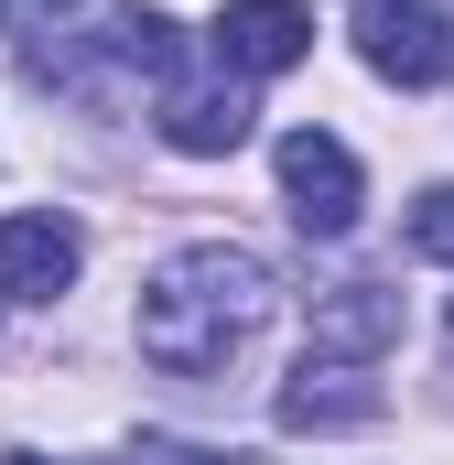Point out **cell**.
<instances>
[{"label":"cell","instance_id":"cell-5","mask_svg":"<svg viewBox=\"0 0 454 465\" xmlns=\"http://www.w3.org/2000/svg\"><path fill=\"white\" fill-rule=\"evenodd\" d=\"M390 401H379V379L357 368V357H303L292 379H281V401H271V422L281 433H357V422H379Z\"/></svg>","mask_w":454,"mask_h":465},{"label":"cell","instance_id":"cell-8","mask_svg":"<svg viewBox=\"0 0 454 465\" xmlns=\"http://www.w3.org/2000/svg\"><path fill=\"white\" fill-rule=\"evenodd\" d=\"M400 347V292L390 282H336V292H314V357H390Z\"/></svg>","mask_w":454,"mask_h":465},{"label":"cell","instance_id":"cell-3","mask_svg":"<svg viewBox=\"0 0 454 465\" xmlns=\"http://www.w3.org/2000/svg\"><path fill=\"white\" fill-rule=\"evenodd\" d=\"M281 195H292V228L303 238H346L368 206V173L336 130H281Z\"/></svg>","mask_w":454,"mask_h":465},{"label":"cell","instance_id":"cell-12","mask_svg":"<svg viewBox=\"0 0 454 465\" xmlns=\"http://www.w3.org/2000/svg\"><path fill=\"white\" fill-rule=\"evenodd\" d=\"M0 465H54V455H0Z\"/></svg>","mask_w":454,"mask_h":465},{"label":"cell","instance_id":"cell-9","mask_svg":"<svg viewBox=\"0 0 454 465\" xmlns=\"http://www.w3.org/2000/svg\"><path fill=\"white\" fill-rule=\"evenodd\" d=\"M163 141L195 152V163H217V152L249 141V98H238V87H184V98L163 109Z\"/></svg>","mask_w":454,"mask_h":465},{"label":"cell","instance_id":"cell-11","mask_svg":"<svg viewBox=\"0 0 454 465\" xmlns=\"http://www.w3.org/2000/svg\"><path fill=\"white\" fill-rule=\"evenodd\" d=\"M130 465H238V455H206V444H163V433H141V455Z\"/></svg>","mask_w":454,"mask_h":465},{"label":"cell","instance_id":"cell-13","mask_svg":"<svg viewBox=\"0 0 454 465\" xmlns=\"http://www.w3.org/2000/svg\"><path fill=\"white\" fill-rule=\"evenodd\" d=\"M33 11H54V0H33Z\"/></svg>","mask_w":454,"mask_h":465},{"label":"cell","instance_id":"cell-6","mask_svg":"<svg viewBox=\"0 0 454 465\" xmlns=\"http://www.w3.org/2000/svg\"><path fill=\"white\" fill-rule=\"evenodd\" d=\"M76 271H87V238H76V217H54V206L0 217V292H11V303H54Z\"/></svg>","mask_w":454,"mask_h":465},{"label":"cell","instance_id":"cell-1","mask_svg":"<svg viewBox=\"0 0 454 465\" xmlns=\"http://www.w3.org/2000/svg\"><path fill=\"white\" fill-rule=\"evenodd\" d=\"M281 314V282L260 249H227V238H195L173 249L152 282H141V357L163 379H217L227 357H249V336Z\"/></svg>","mask_w":454,"mask_h":465},{"label":"cell","instance_id":"cell-7","mask_svg":"<svg viewBox=\"0 0 454 465\" xmlns=\"http://www.w3.org/2000/svg\"><path fill=\"white\" fill-rule=\"evenodd\" d=\"M314 54V11L303 0H227L217 11V65L227 76H281Z\"/></svg>","mask_w":454,"mask_h":465},{"label":"cell","instance_id":"cell-14","mask_svg":"<svg viewBox=\"0 0 454 465\" xmlns=\"http://www.w3.org/2000/svg\"><path fill=\"white\" fill-rule=\"evenodd\" d=\"M444 336H454V325H444Z\"/></svg>","mask_w":454,"mask_h":465},{"label":"cell","instance_id":"cell-4","mask_svg":"<svg viewBox=\"0 0 454 465\" xmlns=\"http://www.w3.org/2000/svg\"><path fill=\"white\" fill-rule=\"evenodd\" d=\"M357 54L390 76V87H444L454 76V22L433 0H357Z\"/></svg>","mask_w":454,"mask_h":465},{"label":"cell","instance_id":"cell-2","mask_svg":"<svg viewBox=\"0 0 454 465\" xmlns=\"http://www.w3.org/2000/svg\"><path fill=\"white\" fill-rule=\"evenodd\" d=\"M173 65H184V33L163 11H109L98 33H65V44L33 54V76L65 87V98H87V109H119L141 87H173Z\"/></svg>","mask_w":454,"mask_h":465},{"label":"cell","instance_id":"cell-10","mask_svg":"<svg viewBox=\"0 0 454 465\" xmlns=\"http://www.w3.org/2000/svg\"><path fill=\"white\" fill-rule=\"evenodd\" d=\"M411 249H422V260H454V184H433V195L411 206Z\"/></svg>","mask_w":454,"mask_h":465}]
</instances>
